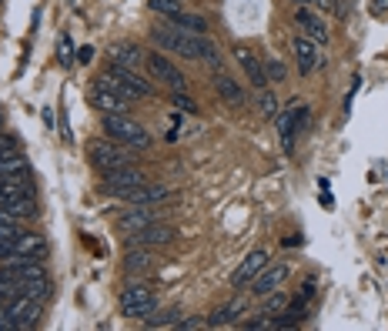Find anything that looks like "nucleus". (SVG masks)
<instances>
[{
    "label": "nucleus",
    "mask_w": 388,
    "mask_h": 331,
    "mask_svg": "<svg viewBox=\"0 0 388 331\" xmlns=\"http://www.w3.org/2000/svg\"><path fill=\"white\" fill-rule=\"evenodd\" d=\"M151 41L161 51H171V54L188 57V61H211V57H218L214 44H211L204 33H188V31H181V27L157 23V27H151Z\"/></svg>",
    "instance_id": "f257e3e1"
},
{
    "label": "nucleus",
    "mask_w": 388,
    "mask_h": 331,
    "mask_svg": "<svg viewBox=\"0 0 388 331\" xmlns=\"http://www.w3.org/2000/svg\"><path fill=\"white\" fill-rule=\"evenodd\" d=\"M104 131L111 141L124 144V147H151V134L127 114H104Z\"/></svg>",
    "instance_id": "f03ea898"
},
{
    "label": "nucleus",
    "mask_w": 388,
    "mask_h": 331,
    "mask_svg": "<svg viewBox=\"0 0 388 331\" xmlns=\"http://www.w3.org/2000/svg\"><path fill=\"white\" fill-rule=\"evenodd\" d=\"M104 78L111 80V88L121 94L124 100H137V98H151V80L147 78H141V70H127V67H121V64H114L111 61V67L104 70Z\"/></svg>",
    "instance_id": "7ed1b4c3"
},
{
    "label": "nucleus",
    "mask_w": 388,
    "mask_h": 331,
    "mask_svg": "<svg viewBox=\"0 0 388 331\" xmlns=\"http://www.w3.org/2000/svg\"><path fill=\"white\" fill-rule=\"evenodd\" d=\"M88 100L100 110V114H127V100L111 88V80L104 78V74L94 78V84H90V90H88Z\"/></svg>",
    "instance_id": "20e7f679"
},
{
    "label": "nucleus",
    "mask_w": 388,
    "mask_h": 331,
    "mask_svg": "<svg viewBox=\"0 0 388 331\" xmlns=\"http://www.w3.org/2000/svg\"><path fill=\"white\" fill-rule=\"evenodd\" d=\"M154 311V291L145 285H127L121 291V315L124 318H147Z\"/></svg>",
    "instance_id": "39448f33"
},
{
    "label": "nucleus",
    "mask_w": 388,
    "mask_h": 331,
    "mask_svg": "<svg viewBox=\"0 0 388 331\" xmlns=\"http://www.w3.org/2000/svg\"><path fill=\"white\" fill-rule=\"evenodd\" d=\"M145 70H147V78L161 80V84H167L171 90H184V74H181L178 67L171 64L161 51H151V54H147Z\"/></svg>",
    "instance_id": "423d86ee"
},
{
    "label": "nucleus",
    "mask_w": 388,
    "mask_h": 331,
    "mask_svg": "<svg viewBox=\"0 0 388 331\" xmlns=\"http://www.w3.org/2000/svg\"><path fill=\"white\" fill-rule=\"evenodd\" d=\"M88 157H90V164L98 167L100 174H108V171H114V167H124L131 157L124 154L121 147H114L111 141H90L88 144Z\"/></svg>",
    "instance_id": "0eeeda50"
},
{
    "label": "nucleus",
    "mask_w": 388,
    "mask_h": 331,
    "mask_svg": "<svg viewBox=\"0 0 388 331\" xmlns=\"http://www.w3.org/2000/svg\"><path fill=\"white\" fill-rule=\"evenodd\" d=\"M291 275V268L285 265V261H275V265H265L261 271H258L255 278H251V295H258V298H265L268 291H275L285 278Z\"/></svg>",
    "instance_id": "6e6552de"
},
{
    "label": "nucleus",
    "mask_w": 388,
    "mask_h": 331,
    "mask_svg": "<svg viewBox=\"0 0 388 331\" xmlns=\"http://www.w3.org/2000/svg\"><path fill=\"white\" fill-rule=\"evenodd\" d=\"M44 315V305L37 298H27V295H17L11 301V318H14V328H33Z\"/></svg>",
    "instance_id": "1a4fd4ad"
},
{
    "label": "nucleus",
    "mask_w": 388,
    "mask_h": 331,
    "mask_svg": "<svg viewBox=\"0 0 388 331\" xmlns=\"http://www.w3.org/2000/svg\"><path fill=\"white\" fill-rule=\"evenodd\" d=\"M151 221H157L154 204H134L131 211H124L121 218H117V231L131 238V234H137L141 228H147Z\"/></svg>",
    "instance_id": "9d476101"
},
{
    "label": "nucleus",
    "mask_w": 388,
    "mask_h": 331,
    "mask_svg": "<svg viewBox=\"0 0 388 331\" xmlns=\"http://www.w3.org/2000/svg\"><path fill=\"white\" fill-rule=\"evenodd\" d=\"M295 61H298V70H301V78H308V74H315L318 67H322V51H318V44L311 41V37H295Z\"/></svg>",
    "instance_id": "9b49d317"
},
{
    "label": "nucleus",
    "mask_w": 388,
    "mask_h": 331,
    "mask_svg": "<svg viewBox=\"0 0 388 331\" xmlns=\"http://www.w3.org/2000/svg\"><path fill=\"white\" fill-rule=\"evenodd\" d=\"M7 258H27V261H44L47 258V241L41 234L21 231V238L11 244V254Z\"/></svg>",
    "instance_id": "f8f14e48"
},
{
    "label": "nucleus",
    "mask_w": 388,
    "mask_h": 331,
    "mask_svg": "<svg viewBox=\"0 0 388 331\" xmlns=\"http://www.w3.org/2000/svg\"><path fill=\"white\" fill-rule=\"evenodd\" d=\"M295 23H298L301 31H305V37H311L315 44H328V37H332L328 23H325L318 14L311 11V7H305V4H301L298 14H295Z\"/></svg>",
    "instance_id": "ddd939ff"
},
{
    "label": "nucleus",
    "mask_w": 388,
    "mask_h": 331,
    "mask_svg": "<svg viewBox=\"0 0 388 331\" xmlns=\"http://www.w3.org/2000/svg\"><path fill=\"white\" fill-rule=\"evenodd\" d=\"M100 177H104L108 191H111V194H117V198H121V194H127V191H134L137 184H145V177L137 174L131 164L114 167V171H108V174H100Z\"/></svg>",
    "instance_id": "4468645a"
},
{
    "label": "nucleus",
    "mask_w": 388,
    "mask_h": 331,
    "mask_svg": "<svg viewBox=\"0 0 388 331\" xmlns=\"http://www.w3.org/2000/svg\"><path fill=\"white\" fill-rule=\"evenodd\" d=\"M234 61L241 64V70L248 74V80L255 84V88L265 90L268 88V74H265V64L258 61L255 51H248V47H234Z\"/></svg>",
    "instance_id": "2eb2a0df"
},
{
    "label": "nucleus",
    "mask_w": 388,
    "mask_h": 331,
    "mask_svg": "<svg viewBox=\"0 0 388 331\" xmlns=\"http://www.w3.org/2000/svg\"><path fill=\"white\" fill-rule=\"evenodd\" d=\"M171 238H174V228H171V224L151 221L147 228H141L137 234H131V244H137V248H157V244H167Z\"/></svg>",
    "instance_id": "dca6fc26"
},
{
    "label": "nucleus",
    "mask_w": 388,
    "mask_h": 331,
    "mask_svg": "<svg viewBox=\"0 0 388 331\" xmlns=\"http://www.w3.org/2000/svg\"><path fill=\"white\" fill-rule=\"evenodd\" d=\"M31 194H33L31 174H11V177H0V201L31 198Z\"/></svg>",
    "instance_id": "f3484780"
},
{
    "label": "nucleus",
    "mask_w": 388,
    "mask_h": 331,
    "mask_svg": "<svg viewBox=\"0 0 388 331\" xmlns=\"http://www.w3.org/2000/svg\"><path fill=\"white\" fill-rule=\"evenodd\" d=\"M111 61L114 64H121V67H127V70H141L145 61H147V54L137 44H114L111 47Z\"/></svg>",
    "instance_id": "a211bd4d"
},
{
    "label": "nucleus",
    "mask_w": 388,
    "mask_h": 331,
    "mask_svg": "<svg viewBox=\"0 0 388 331\" xmlns=\"http://www.w3.org/2000/svg\"><path fill=\"white\" fill-rule=\"evenodd\" d=\"M265 265H268V251H261V248H258V251H251V254H248V258L241 261V268H238V271L231 275V285H238V288L248 285V281H251V278H255Z\"/></svg>",
    "instance_id": "6ab92c4d"
},
{
    "label": "nucleus",
    "mask_w": 388,
    "mask_h": 331,
    "mask_svg": "<svg viewBox=\"0 0 388 331\" xmlns=\"http://www.w3.org/2000/svg\"><path fill=\"white\" fill-rule=\"evenodd\" d=\"M171 191H167V184H137L134 191H127V194H121L124 201H131V204H157V201H164Z\"/></svg>",
    "instance_id": "aec40b11"
},
{
    "label": "nucleus",
    "mask_w": 388,
    "mask_h": 331,
    "mask_svg": "<svg viewBox=\"0 0 388 331\" xmlns=\"http://www.w3.org/2000/svg\"><path fill=\"white\" fill-rule=\"evenodd\" d=\"M214 90H218L221 100H224V104H231V107H241V104H244V88L234 78H228L224 70L214 74Z\"/></svg>",
    "instance_id": "412c9836"
},
{
    "label": "nucleus",
    "mask_w": 388,
    "mask_h": 331,
    "mask_svg": "<svg viewBox=\"0 0 388 331\" xmlns=\"http://www.w3.org/2000/svg\"><path fill=\"white\" fill-rule=\"evenodd\" d=\"M0 214L4 218H33L37 214V204H33V198H14V201H0Z\"/></svg>",
    "instance_id": "4be33fe9"
},
{
    "label": "nucleus",
    "mask_w": 388,
    "mask_h": 331,
    "mask_svg": "<svg viewBox=\"0 0 388 331\" xmlns=\"http://www.w3.org/2000/svg\"><path fill=\"white\" fill-rule=\"evenodd\" d=\"M238 315H244V298L228 301V305H224V308H218L211 318H204V325H208V328H221V325H231Z\"/></svg>",
    "instance_id": "5701e85b"
},
{
    "label": "nucleus",
    "mask_w": 388,
    "mask_h": 331,
    "mask_svg": "<svg viewBox=\"0 0 388 331\" xmlns=\"http://www.w3.org/2000/svg\"><path fill=\"white\" fill-rule=\"evenodd\" d=\"M11 174H31V164H27V157L21 151H14L0 161V177H11Z\"/></svg>",
    "instance_id": "b1692460"
},
{
    "label": "nucleus",
    "mask_w": 388,
    "mask_h": 331,
    "mask_svg": "<svg viewBox=\"0 0 388 331\" xmlns=\"http://www.w3.org/2000/svg\"><path fill=\"white\" fill-rule=\"evenodd\" d=\"M167 21L174 23V27H181V31H188V33H204V27L208 23L201 21L198 14H184V11H178V14H171Z\"/></svg>",
    "instance_id": "393cba45"
},
{
    "label": "nucleus",
    "mask_w": 388,
    "mask_h": 331,
    "mask_svg": "<svg viewBox=\"0 0 388 331\" xmlns=\"http://www.w3.org/2000/svg\"><path fill=\"white\" fill-rule=\"evenodd\" d=\"M124 265H127V271H145V268H151L154 265V254L151 251H137V244H134L131 251H127V258H124Z\"/></svg>",
    "instance_id": "a878e982"
},
{
    "label": "nucleus",
    "mask_w": 388,
    "mask_h": 331,
    "mask_svg": "<svg viewBox=\"0 0 388 331\" xmlns=\"http://www.w3.org/2000/svg\"><path fill=\"white\" fill-rule=\"evenodd\" d=\"M295 124H298V110H278V134H281V141L285 147H291V134H295Z\"/></svg>",
    "instance_id": "bb28decb"
},
{
    "label": "nucleus",
    "mask_w": 388,
    "mask_h": 331,
    "mask_svg": "<svg viewBox=\"0 0 388 331\" xmlns=\"http://www.w3.org/2000/svg\"><path fill=\"white\" fill-rule=\"evenodd\" d=\"M178 318H181L178 311H161V315L151 311V315L145 318V325H147V328H164V325H167V328H178Z\"/></svg>",
    "instance_id": "cd10ccee"
},
{
    "label": "nucleus",
    "mask_w": 388,
    "mask_h": 331,
    "mask_svg": "<svg viewBox=\"0 0 388 331\" xmlns=\"http://www.w3.org/2000/svg\"><path fill=\"white\" fill-rule=\"evenodd\" d=\"M258 110L265 114V117H278V98L271 94V90H261V98H258Z\"/></svg>",
    "instance_id": "c85d7f7f"
},
{
    "label": "nucleus",
    "mask_w": 388,
    "mask_h": 331,
    "mask_svg": "<svg viewBox=\"0 0 388 331\" xmlns=\"http://www.w3.org/2000/svg\"><path fill=\"white\" fill-rule=\"evenodd\" d=\"M265 74H268V80H275V84H281V80L288 78V70H285V64H281L278 57H268L265 61Z\"/></svg>",
    "instance_id": "c756f323"
},
{
    "label": "nucleus",
    "mask_w": 388,
    "mask_h": 331,
    "mask_svg": "<svg viewBox=\"0 0 388 331\" xmlns=\"http://www.w3.org/2000/svg\"><path fill=\"white\" fill-rule=\"evenodd\" d=\"M285 308H288L285 295H271V291H268L265 295V315H281Z\"/></svg>",
    "instance_id": "7c9ffc66"
},
{
    "label": "nucleus",
    "mask_w": 388,
    "mask_h": 331,
    "mask_svg": "<svg viewBox=\"0 0 388 331\" xmlns=\"http://www.w3.org/2000/svg\"><path fill=\"white\" fill-rule=\"evenodd\" d=\"M171 104H174L178 110H184V114H194V110H198V104H194L184 90H174V94H171Z\"/></svg>",
    "instance_id": "2f4dec72"
},
{
    "label": "nucleus",
    "mask_w": 388,
    "mask_h": 331,
    "mask_svg": "<svg viewBox=\"0 0 388 331\" xmlns=\"http://www.w3.org/2000/svg\"><path fill=\"white\" fill-rule=\"evenodd\" d=\"M151 11L164 14V17H171V14L181 11V0H151Z\"/></svg>",
    "instance_id": "473e14b6"
},
{
    "label": "nucleus",
    "mask_w": 388,
    "mask_h": 331,
    "mask_svg": "<svg viewBox=\"0 0 388 331\" xmlns=\"http://www.w3.org/2000/svg\"><path fill=\"white\" fill-rule=\"evenodd\" d=\"M17 151V137H11V134H0V161L7 154H14Z\"/></svg>",
    "instance_id": "72a5a7b5"
},
{
    "label": "nucleus",
    "mask_w": 388,
    "mask_h": 331,
    "mask_svg": "<svg viewBox=\"0 0 388 331\" xmlns=\"http://www.w3.org/2000/svg\"><path fill=\"white\" fill-rule=\"evenodd\" d=\"M244 328H251V331H261V328H275V325H271V315H258V318L244 321Z\"/></svg>",
    "instance_id": "f704fd0d"
},
{
    "label": "nucleus",
    "mask_w": 388,
    "mask_h": 331,
    "mask_svg": "<svg viewBox=\"0 0 388 331\" xmlns=\"http://www.w3.org/2000/svg\"><path fill=\"white\" fill-rule=\"evenodd\" d=\"M315 7H322V11H335V14H342V7L335 4V0H311Z\"/></svg>",
    "instance_id": "c9c22d12"
},
{
    "label": "nucleus",
    "mask_w": 388,
    "mask_h": 331,
    "mask_svg": "<svg viewBox=\"0 0 388 331\" xmlns=\"http://www.w3.org/2000/svg\"><path fill=\"white\" fill-rule=\"evenodd\" d=\"M78 61H80V64L94 61V47H80V51H78Z\"/></svg>",
    "instance_id": "e433bc0d"
},
{
    "label": "nucleus",
    "mask_w": 388,
    "mask_h": 331,
    "mask_svg": "<svg viewBox=\"0 0 388 331\" xmlns=\"http://www.w3.org/2000/svg\"><path fill=\"white\" fill-rule=\"evenodd\" d=\"M388 7V0H375V11H385Z\"/></svg>",
    "instance_id": "4c0bfd02"
},
{
    "label": "nucleus",
    "mask_w": 388,
    "mask_h": 331,
    "mask_svg": "<svg viewBox=\"0 0 388 331\" xmlns=\"http://www.w3.org/2000/svg\"><path fill=\"white\" fill-rule=\"evenodd\" d=\"M0 258H7V248H4V244H0Z\"/></svg>",
    "instance_id": "58836bf2"
},
{
    "label": "nucleus",
    "mask_w": 388,
    "mask_h": 331,
    "mask_svg": "<svg viewBox=\"0 0 388 331\" xmlns=\"http://www.w3.org/2000/svg\"><path fill=\"white\" fill-rule=\"evenodd\" d=\"M295 4H308V0H295Z\"/></svg>",
    "instance_id": "ea45409f"
},
{
    "label": "nucleus",
    "mask_w": 388,
    "mask_h": 331,
    "mask_svg": "<svg viewBox=\"0 0 388 331\" xmlns=\"http://www.w3.org/2000/svg\"><path fill=\"white\" fill-rule=\"evenodd\" d=\"M0 121H4V114H0Z\"/></svg>",
    "instance_id": "a19ab883"
}]
</instances>
